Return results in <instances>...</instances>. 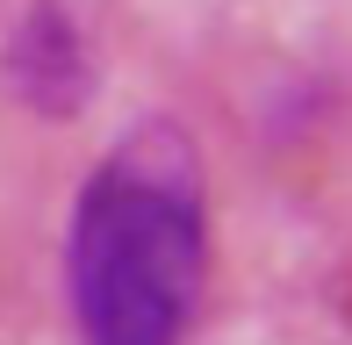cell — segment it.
<instances>
[{
    "instance_id": "obj_1",
    "label": "cell",
    "mask_w": 352,
    "mask_h": 345,
    "mask_svg": "<svg viewBox=\"0 0 352 345\" xmlns=\"http://www.w3.org/2000/svg\"><path fill=\"white\" fill-rule=\"evenodd\" d=\"M209 274L201 151L173 122L130 130L72 201L65 280L87 345H180Z\"/></svg>"
},
{
    "instance_id": "obj_2",
    "label": "cell",
    "mask_w": 352,
    "mask_h": 345,
    "mask_svg": "<svg viewBox=\"0 0 352 345\" xmlns=\"http://www.w3.org/2000/svg\"><path fill=\"white\" fill-rule=\"evenodd\" d=\"M8 72H14V87H22L43 115H72L79 108V93H87V58H79V36H72L65 8H51V0L29 8V22L14 29V43H8Z\"/></svg>"
}]
</instances>
